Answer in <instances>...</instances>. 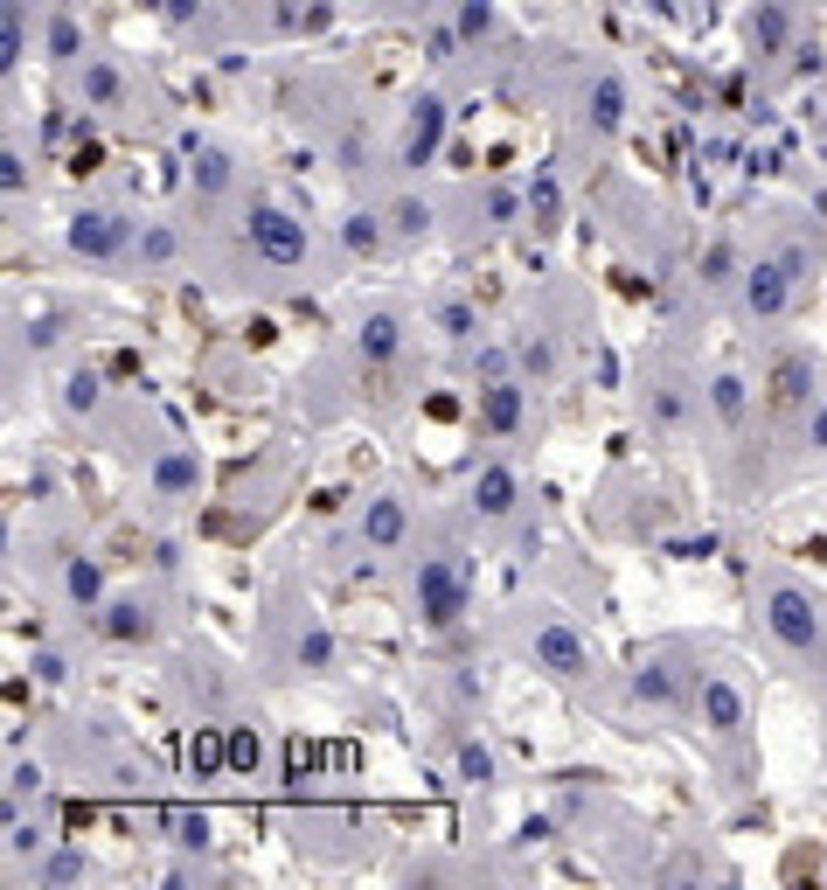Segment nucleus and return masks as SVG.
Wrapping results in <instances>:
<instances>
[{"instance_id": "25", "label": "nucleus", "mask_w": 827, "mask_h": 890, "mask_svg": "<svg viewBox=\"0 0 827 890\" xmlns=\"http://www.w3.org/2000/svg\"><path fill=\"white\" fill-rule=\"evenodd\" d=\"M70 598H77V605L98 598V571H91V564H70Z\"/></svg>"}, {"instance_id": "13", "label": "nucleus", "mask_w": 827, "mask_h": 890, "mask_svg": "<svg viewBox=\"0 0 827 890\" xmlns=\"http://www.w3.org/2000/svg\"><path fill=\"white\" fill-rule=\"evenodd\" d=\"M362 536H369V543H397V536H404V508H397V501H376V508L362 515Z\"/></svg>"}, {"instance_id": "2", "label": "nucleus", "mask_w": 827, "mask_h": 890, "mask_svg": "<svg viewBox=\"0 0 827 890\" xmlns=\"http://www.w3.org/2000/svg\"><path fill=\"white\" fill-rule=\"evenodd\" d=\"M417 605H424V619H431V626H452V619H459V605H466L459 571H452V564H424V578H417Z\"/></svg>"}, {"instance_id": "23", "label": "nucleus", "mask_w": 827, "mask_h": 890, "mask_svg": "<svg viewBox=\"0 0 827 890\" xmlns=\"http://www.w3.org/2000/svg\"><path fill=\"white\" fill-rule=\"evenodd\" d=\"M299 661H306V668H327V661H334V640H327V633H306V640H299Z\"/></svg>"}, {"instance_id": "5", "label": "nucleus", "mask_w": 827, "mask_h": 890, "mask_svg": "<svg viewBox=\"0 0 827 890\" xmlns=\"http://www.w3.org/2000/svg\"><path fill=\"white\" fill-rule=\"evenodd\" d=\"M702 717H709V731H737V724H744V696H737L723 675H709V682H702Z\"/></svg>"}, {"instance_id": "20", "label": "nucleus", "mask_w": 827, "mask_h": 890, "mask_svg": "<svg viewBox=\"0 0 827 890\" xmlns=\"http://www.w3.org/2000/svg\"><path fill=\"white\" fill-rule=\"evenodd\" d=\"M397 230H404V237H424V230H431V209H424V202H397Z\"/></svg>"}, {"instance_id": "9", "label": "nucleus", "mask_w": 827, "mask_h": 890, "mask_svg": "<svg viewBox=\"0 0 827 890\" xmlns=\"http://www.w3.org/2000/svg\"><path fill=\"white\" fill-rule=\"evenodd\" d=\"M515 418H522V390H515V383L480 390V425H487V432H515Z\"/></svg>"}, {"instance_id": "8", "label": "nucleus", "mask_w": 827, "mask_h": 890, "mask_svg": "<svg viewBox=\"0 0 827 890\" xmlns=\"http://www.w3.org/2000/svg\"><path fill=\"white\" fill-rule=\"evenodd\" d=\"M397 348H404V320H397V313H369V320H362V355H369V362H390Z\"/></svg>"}, {"instance_id": "18", "label": "nucleus", "mask_w": 827, "mask_h": 890, "mask_svg": "<svg viewBox=\"0 0 827 890\" xmlns=\"http://www.w3.org/2000/svg\"><path fill=\"white\" fill-rule=\"evenodd\" d=\"M341 244H348V251H376V244H383V230H376V216H348V230H341Z\"/></svg>"}, {"instance_id": "17", "label": "nucleus", "mask_w": 827, "mask_h": 890, "mask_svg": "<svg viewBox=\"0 0 827 890\" xmlns=\"http://www.w3.org/2000/svg\"><path fill=\"white\" fill-rule=\"evenodd\" d=\"M84 98L112 105V98H119V70H112V63H91V70H84Z\"/></svg>"}, {"instance_id": "12", "label": "nucleus", "mask_w": 827, "mask_h": 890, "mask_svg": "<svg viewBox=\"0 0 827 890\" xmlns=\"http://www.w3.org/2000/svg\"><path fill=\"white\" fill-rule=\"evenodd\" d=\"M591 119H598V133H612V126L626 119V84H619V77H598V91H591Z\"/></svg>"}, {"instance_id": "4", "label": "nucleus", "mask_w": 827, "mask_h": 890, "mask_svg": "<svg viewBox=\"0 0 827 890\" xmlns=\"http://www.w3.org/2000/svg\"><path fill=\"white\" fill-rule=\"evenodd\" d=\"M126 244V223L119 216H77L70 223V251H84V258H112Z\"/></svg>"}, {"instance_id": "26", "label": "nucleus", "mask_w": 827, "mask_h": 890, "mask_svg": "<svg viewBox=\"0 0 827 890\" xmlns=\"http://www.w3.org/2000/svg\"><path fill=\"white\" fill-rule=\"evenodd\" d=\"M487 21H494V14H487V7H480V0H473V7H466V14H459V28H466V35H487Z\"/></svg>"}, {"instance_id": "16", "label": "nucleus", "mask_w": 827, "mask_h": 890, "mask_svg": "<svg viewBox=\"0 0 827 890\" xmlns=\"http://www.w3.org/2000/svg\"><path fill=\"white\" fill-rule=\"evenodd\" d=\"M459 779H473V786H487V779H494V751H487V744H459Z\"/></svg>"}, {"instance_id": "15", "label": "nucleus", "mask_w": 827, "mask_h": 890, "mask_svg": "<svg viewBox=\"0 0 827 890\" xmlns=\"http://www.w3.org/2000/svg\"><path fill=\"white\" fill-rule=\"evenodd\" d=\"M751 42H758V49H765V56H772V49H779V42H786V7H779V0H772V7H765V14H758V21H751Z\"/></svg>"}, {"instance_id": "1", "label": "nucleus", "mask_w": 827, "mask_h": 890, "mask_svg": "<svg viewBox=\"0 0 827 890\" xmlns=\"http://www.w3.org/2000/svg\"><path fill=\"white\" fill-rule=\"evenodd\" d=\"M765 619H772V633H779L793 654H821V612H814L807 592L772 585V592H765Z\"/></svg>"}, {"instance_id": "19", "label": "nucleus", "mask_w": 827, "mask_h": 890, "mask_svg": "<svg viewBox=\"0 0 827 890\" xmlns=\"http://www.w3.org/2000/svg\"><path fill=\"white\" fill-rule=\"evenodd\" d=\"M195 181H202L209 195H216V188H230V160H223V153H202V160H195Z\"/></svg>"}, {"instance_id": "24", "label": "nucleus", "mask_w": 827, "mask_h": 890, "mask_svg": "<svg viewBox=\"0 0 827 890\" xmlns=\"http://www.w3.org/2000/svg\"><path fill=\"white\" fill-rule=\"evenodd\" d=\"M633 689H640V696H654V703H668V696H675V682H668L661 668H640V675H633Z\"/></svg>"}, {"instance_id": "11", "label": "nucleus", "mask_w": 827, "mask_h": 890, "mask_svg": "<svg viewBox=\"0 0 827 890\" xmlns=\"http://www.w3.org/2000/svg\"><path fill=\"white\" fill-rule=\"evenodd\" d=\"M438 133H445V105H431V98H424V105H417V126H411V147H404V160H411V167H424V160L438 153Z\"/></svg>"}, {"instance_id": "10", "label": "nucleus", "mask_w": 827, "mask_h": 890, "mask_svg": "<svg viewBox=\"0 0 827 890\" xmlns=\"http://www.w3.org/2000/svg\"><path fill=\"white\" fill-rule=\"evenodd\" d=\"M473 508H480V515H508V508H515V473H508V466H487V473L473 480Z\"/></svg>"}, {"instance_id": "14", "label": "nucleus", "mask_w": 827, "mask_h": 890, "mask_svg": "<svg viewBox=\"0 0 827 890\" xmlns=\"http://www.w3.org/2000/svg\"><path fill=\"white\" fill-rule=\"evenodd\" d=\"M709 404H716L723 425H744V383H737V376H716V383H709Z\"/></svg>"}, {"instance_id": "7", "label": "nucleus", "mask_w": 827, "mask_h": 890, "mask_svg": "<svg viewBox=\"0 0 827 890\" xmlns=\"http://www.w3.org/2000/svg\"><path fill=\"white\" fill-rule=\"evenodd\" d=\"M786 293H793V272H786V258L751 272V313H765V320H772V313L786 306Z\"/></svg>"}, {"instance_id": "27", "label": "nucleus", "mask_w": 827, "mask_h": 890, "mask_svg": "<svg viewBox=\"0 0 827 890\" xmlns=\"http://www.w3.org/2000/svg\"><path fill=\"white\" fill-rule=\"evenodd\" d=\"M91 397H98V383H91V376H77V383H70V411H84Z\"/></svg>"}, {"instance_id": "3", "label": "nucleus", "mask_w": 827, "mask_h": 890, "mask_svg": "<svg viewBox=\"0 0 827 890\" xmlns=\"http://www.w3.org/2000/svg\"><path fill=\"white\" fill-rule=\"evenodd\" d=\"M251 237H258V251H265L272 265H299V258H306V230H299L292 216H278V209H258V216H251Z\"/></svg>"}, {"instance_id": "22", "label": "nucleus", "mask_w": 827, "mask_h": 890, "mask_svg": "<svg viewBox=\"0 0 827 890\" xmlns=\"http://www.w3.org/2000/svg\"><path fill=\"white\" fill-rule=\"evenodd\" d=\"M49 49H56V56H77V21H70V14L49 21Z\"/></svg>"}, {"instance_id": "21", "label": "nucleus", "mask_w": 827, "mask_h": 890, "mask_svg": "<svg viewBox=\"0 0 827 890\" xmlns=\"http://www.w3.org/2000/svg\"><path fill=\"white\" fill-rule=\"evenodd\" d=\"M112 612H119V619H105V626H112L119 640H139V633L153 626V619H139V605H112Z\"/></svg>"}, {"instance_id": "6", "label": "nucleus", "mask_w": 827, "mask_h": 890, "mask_svg": "<svg viewBox=\"0 0 827 890\" xmlns=\"http://www.w3.org/2000/svg\"><path fill=\"white\" fill-rule=\"evenodd\" d=\"M536 661H550V675H577L584 668V647H577L570 626H543L536 633Z\"/></svg>"}, {"instance_id": "28", "label": "nucleus", "mask_w": 827, "mask_h": 890, "mask_svg": "<svg viewBox=\"0 0 827 890\" xmlns=\"http://www.w3.org/2000/svg\"><path fill=\"white\" fill-rule=\"evenodd\" d=\"M814 445H821V452H827V411H821V418H814Z\"/></svg>"}]
</instances>
